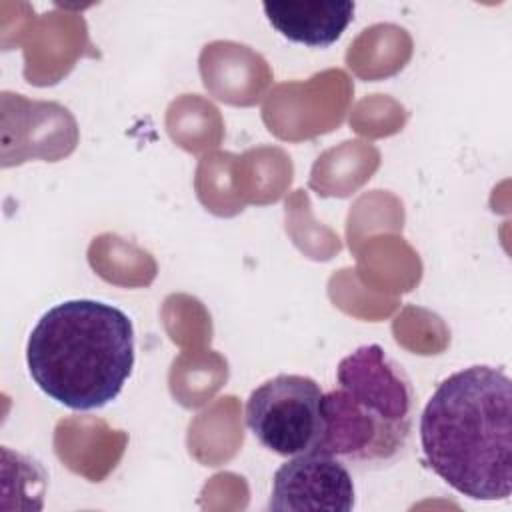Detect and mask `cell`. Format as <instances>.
<instances>
[{
    "label": "cell",
    "mask_w": 512,
    "mask_h": 512,
    "mask_svg": "<svg viewBox=\"0 0 512 512\" xmlns=\"http://www.w3.org/2000/svg\"><path fill=\"white\" fill-rule=\"evenodd\" d=\"M430 470L472 500L512 490V382L492 366H468L438 384L420 416Z\"/></svg>",
    "instance_id": "obj_1"
},
{
    "label": "cell",
    "mask_w": 512,
    "mask_h": 512,
    "mask_svg": "<svg viewBox=\"0 0 512 512\" xmlns=\"http://www.w3.org/2000/svg\"><path fill=\"white\" fill-rule=\"evenodd\" d=\"M34 384L70 410H96L112 402L134 368V326L120 308L66 300L40 316L26 344Z\"/></svg>",
    "instance_id": "obj_2"
},
{
    "label": "cell",
    "mask_w": 512,
    "mask_h": 512,
    "mask_svg": "<svg viewBox=\"0 0 512 512\" xmlns=\"http://www.w3.org/2000/svg\"><path fill=\"white\" fill-rule=\"evenodd\" d=\"M326 436L318 450L362 468L382 466L406 448L414 390L378 344H364L336 368V386L324 394Z\"/></svg>",
    "instance_id": "obj_3"
},
{
    "label": "cell",
    "mask_w": 512,
    "mask_h": 512,
    "mask_svg": "<svg viewBox=\"0 0 512 512\" xmlns=\"http://www.w3.org/2000/svg\"><path fill=\"white\" fill-rule=\"evenodd\" d=\"M244 416L264 448L288 458L318 450L326 436L324 392L302 374H278L254 388Z\"/></svg>",
    "instance_id": "obj_4"
},
{
    "label": "cell",
    "mask_w": 512,
    "mask_h": 512,
    "mask_svg": "<svg viewBox=\"0 0 512 512\" xmlns=\"http://www.w3.org/2000/svg\"><path fill=\"white\" fill-rule=\"evenodd\" d=\"M268 508L350 512L354 508L350 470L340 458L324 450L290 456V460L274 472Z\"/></svg>",
    "instance_id": "obj_5"
},
{
    "label": "cell",
    "mask_w": 512,
    "mask_h": 512,
    "mask_svg": "<svg viewBox=\"0 0 512 512\" xmlns=\"http://www.w3.org/2000/svg\"><path fill=\"white\" fill-rule=\"evenodd\" d=\"M268 22L288 40L312 48L334 44L354 18L356 4L344 2H264Z\"/></svg>",
    "instance_id": "obj_6"
}]
</instances>
